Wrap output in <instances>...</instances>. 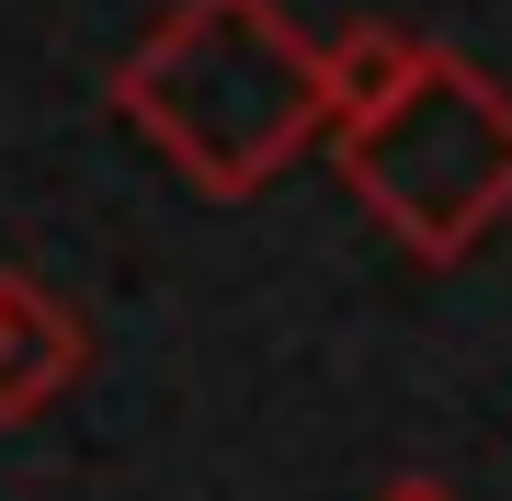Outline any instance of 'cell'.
<instances>
[{"label": "cell", "mask_w": 512, "mask_h": 501, "mask_svg": "<svg viewBox=\"0 0 512 501\" xmlns=\"http://www.w3.org/2000/svg\"><path fill=\"white\" fill-rule=\"evenodd\" d=\"M376 501H467V490H456V479H433V467H410V479H387Z\"/></svg>", "instance_id": "obj_5"}, {"label": "cell", "mask_w": 512, "mask_h": 501, "mask_svg": "<svg viewBox=\"0 0 512 501\" xmlns=\"http://www.w3.org/2000/svg\"><path fill=\"white\" fill-rule=\"evenodd\" d=\"M421 57H433V35H410V23H387V12L330 23L319 35V103H330V126H365L376 103H399Z\"/></svg>", "instance_id": "obj_4"}, {"label": "cell", "mask_w": 512, "mask_h": 501, "mask_svg": "<svg viewBox=\"0 0 512 501\" xmlns=\"http://www.w3.org/2000/svg\"><path fill=\"white\" fill-rule=\"evenodd\" d=\"M330 160H342V194L387 240L421 274H444L512 217V92L478 57L433 46L399 103H376L365 126H330Z\"/></svg>", "instance_id": "obj_2"}, {"label": "cell", "mask_w": 512, "mask_h": 501, "mask_svg": "<svg viewBox=\"0 0 512 501\" xmlns=\"http://www.w3.org/2000/svg\"><path fill=\"white\" fill-rule=\"evenodd\" d=\"M114 126L148 137V160L205 205L274 194L308 149H330L319 35L285 0H171L103 80Z\"/></svg>", "instance_id": "obj_1"}, {"label": "cell", "mask_w": 512, "mask_h": 501, "mask_svg": "<svg viewBox=\"0 0 512 501\" xmlns=\"http://www.w3.org/2000/svg\"><path fill=\"white\" fill-rule=\"evenodd\" d=\"M80 376H92V319L57 297L46 274L0 262V422H35V410H57Z\"/></svg>", "instance_id": "obj_3"}]
</instances>
